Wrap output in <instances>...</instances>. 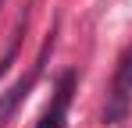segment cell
<instances>
[{"label":"cell","instance_id":"obj_1","mask_svg":"<svg viewBox=\"0 0 132 128\" xmlns=\"http://www.w3.org/2000/svg\"><path fill=\"white\" fill-rule=\"evenodd\" d=\"M129 103H132V46L121 53V61H118L114 85H111V103H107V110H104V121L118 125V121L125 117Z\"/></svg>","mask_w":132,"mask_h":128},{"label":"cell","instance_id":"obj_2","mask_svg":"<svg viewBox=\"0 0 132 128\" xmlns=\"http://www.w3.org/2000/svg\"><path fill=\"white\" fill-rule=\"evenodd\" d=\"M50 46H54V36H50V39L43 43V53H39V61L32 64V71H29L25 78H18V82H14L11 89H7V93H4V96H0V128L11 121V114H14V110H18V107L25 103V96L32 93V85H36L39 71H43V61H46V53H50Z\"/></svg>","mask_w":132,"mask_h":128},{"label":"cell","instance_id":"obj_3","mask_svg":"<svg viewBox=\"0 0 132 128\" xmlns=\"http://www.w3.org/2000/svg\"><path fill=\"white\" fill-rule=\"evenodd\" d=\"M71 89H75V75L64 71L61 82H57V89H54V100H50V107L43 110V117H39V125H36V128H64L68 103H71Z\"/></svg>","mask_w":132,"mask_h":128},{"label":"cell","instance_id":"obj_4","mask_svg":"<svg viewBox=\"0 0 132 128\" xmlns=\"http://www.w3.org/2000/svg\"><path fill=\"white\" fill-rule=\"evenodd\" d=\"M0 7H4V0H0Z\"/></svg>","mask_w":132,"mask_h":128}]
</instances>
